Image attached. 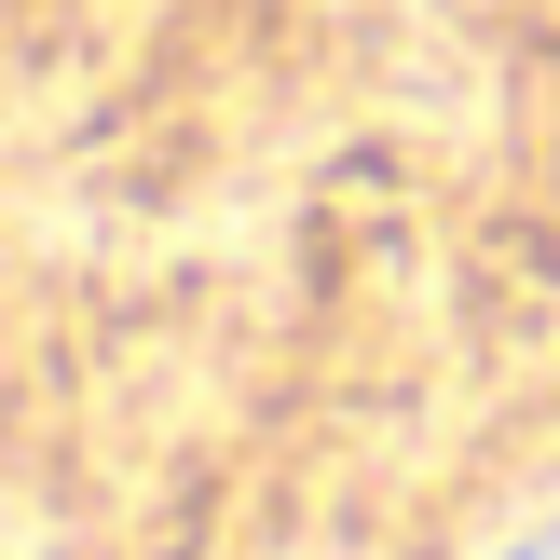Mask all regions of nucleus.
<instances>
[{
  "label": "nucleus",
  "mask_w": 560,
  "mask_h": 560,
  "mask_svg": "<svg viewBox=\"0 0 560 560\" xmlns=\"http://www.w3.org/2000/svg\"><path fill=\"white\" fill-rule=\"evenodd\" d=\"M506 560H560V534H520V547H506Z\"/></svg>",
  "instance_id": "1"
}]
</instances>
